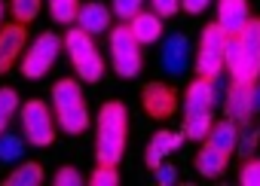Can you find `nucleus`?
I'll list each match as a JSON object with an SVG mask.
<instances>
[{"instance_id":"f257e3e1","label":"nucleus","mask_w":260,"mask_h":186,"mask_svg":"<svg viewBox=\"0 0 260 186\" xmlns=\"http://www.w3.org/2000/svg\"><path fill=\"white\" fill-rule=\"evenodd\" d=\"M226 95V86H223V77H214V80H205V77H196L190 86H187V95H184V137L187 140H196L202 143L214 125V107L223 101Z\"/></svg>"},{"instance_id":"f03ea898","label":"nucleus","mask_w":260,"mask_h":186,"mask_svg":"<svg viewBox=\"0 0 260 186\" xmlns=\"http://www.w3.org/2000/svg\"><path fill=\"white\" fill-rule=\"evenodd\" d=\"M128 110L122 101H104L95 116V159L98 165H119L125 156Z\"/></svg>"},{"instance_id":"7ed1b4c3","label":"nucleus","mask_w":260,"mask_h":186,"mask_svg":"<svg viewBox=\"0 0 260 186\" xmlns=\"http://www.w3.org/2000/svg\"><path fill=\"white\" fill-rule=\"evenodd\" d=\"M52 113L64 134H83L89 128V107L80 80H58L52 86Z\"/></svg>"},{"instance_id":"20e7f679","label":"nucleus","mask_w":260,"mask_h":186,"mask_svg":"<svg viewBox=\"0 0 260 186\" xmlns=\"http://www.w3.org/2000/svg\"><path fill=\"white\" fill-rule=\"evenodd\" d=\"M64 49H68L71 64L83 83H98L104 77V58H101L92 34H86L83 28H71L64 34Z\"/></svg>"},{"instance_id":"39448f33","label":"nucleus","mask_w":260,"mask_h":186,"mask_svg":"<svg viewBox=\"0 0 260 186\" xmlns=\"http://www.w3.org/2000/svg\"><path fill=\"white\" fill-rule=\"evenodd\" d=\"M110 64L116 70V77L122 80H135L144 67V58H141V43L138 37L132 34L128 22L116 25L113 34H110Z\"/></svg>"},{"instance_id":"423d86ee","label":"nucleus","mask_w":260,"mask_h":186,"mask_svg":"<svg viewBox=\"0 0 260 186\" xmlns=\"http://www.w3.org/2000/svg\"><path fill=\"white\" fill-rule=\"evenodd\" d=\"M64 49V40L55 31H43L25 52H22V77L25 80H43L52 64L58 61V52Z\"/></svg>"},{"instance_id":"0eeeda50","label":"nucleus","mask_w":260,"mask_h":186,"mask_svg":"<svg viewBox=\"0 0 260 186\" xmlns=\"http://www.w3.org/2000/svg\"><path fill=\"white\" fill-rule=\"evenodd\" d=\"M223 52H226V34L223 28L214 22V25H205L202 34H199V46H196V77H205V80H214L223 73Z\"/></svg>"},{"instance_id":"6e6552de","label":"nucleus","mask_w":260,"mask_h":186,"mask_svg":"<svg viewBox=\"0 0 260 186\" xmlns=\"http://www.w3.org/2000/svg\"><path fill=\"white\" fill-rule=\"evenodd\" d=\"M19 119H22V134L28 143L34 146H49L55 140V113L40 101V98H31L19 107Z\"/></svg>"},{"instance_id":"1a4fd4ad","label":"nucleus","mask_w":260,"mask_h":186,"mask_svg":"<svg viewBox=\"0 0 260 186\" xmlns=\"http://www.w3.org/2000/svg\"><path fill=\"white\" fill-rule=\"evenodd\" d=\"M141 104H144V113L156 122H166L175 116L178 110V92L166 83H144L141 89Z\"/></svg>"},{"instance_id":"9d476101","label":"nucleus","mask_w":260,"mask_h":186,"mask_svg":"<svg viewBox=\"0 0 260 186\" xmlns=\"http://www.w3.org/2000/svg\"><path fill=\"white\" fill-rule=\"evenodd\" d=\"M190 40L184 37V34H169L166 40H162V52H159V64H162V70L169 73V77H184L187 70H190Z\"/></svg>"},{"instance_id":"9b49d317","label":"nucleus","mask_w":260,"mask_h":186,"mask_svg":"<svg viewBox=\"0 0 260 186\" xmlns=\"http://www.w3.org/2000/svg\"><path fill=\"white\" fill-rule=\"evenodd\" d=\"M251 92H254V83H239V80H233V83L226 86L223 107H226V116H230L236 125H251V119H254Z\"/></svg>"},{"instance_id":"f8f14e48","label":"nucleus","mask_w":260,"mask_h":186,"mask_svg":"<svg viewBox=\"0 0 260 186\" xmlns=\"http://www.w3.org/2000/svg\"><path fill=\"white\" fill-rule=\"evenodd\" d=\"M25 43H28V28L22 22H13V25H0V77H4L25 52Z\"/></svg>"},{"instance_id":"ddd939ff","label":"nucleus","mask_w":260,"mask_h":186,"mask_svg":"<svg viewBox=\"0 0 260 186\" xmlns=\"http://www.w3.org/2000/svg\"><path fill=\"white\" fill-rule=\"evenodd\" d=\"M242 55H245V73L239 83H257L260 80V19H251L242 34Z\"/></svg>"},{"instance_id":"4468645a","label":"nucleus","mask_w":260,"mask_h":186,"mask_svg":"<svg viewBox=\"0 0 260 186\" xmlns=\"http://www.w3.org/2000/svg\"><path fill=\"white\" fill-rule=\"evenodd\" d=\"M251 22L248 0H217V25L223 28L226 37L242 34V28Z\"/></svg>"},{"instance_id":"2eb2a0df","label":"nucleus","mask_w":260,"mask_h":186,"mask_svg":"<svg viewBox=\"0 0 260 186\" xmlns=\"http://www.w3.org/2000/svg\"><path fill=\"white\" fill-rule=\"evenodd\" d=\"M110 22H113V10L107 4H101V0H89V4H83L80 13H77V28H83L92 37L104 34L110 28Z\"/></svg>"},{"instance_id":"dca6fc26","label":"nucleus","mask_w":260,"mask_h":186,"mask_svg":"<svg viewBox=\"0 0 260 186\" xmlns=\"http://www.w3.org/2000/svg\"><path fill=\"white\" fill-rule=\"evenodd\" d=\"M184 143V131L181 134H175V131H156L153 137H150V143H147V153H144V165L150 168V171H156L159 165H162V159L166 156H172L178 146Z\"/></svg>"},{"instance_id":"f3484780","label":"nucleus","mask_w":260,"mask_h":186,"mask_svg":"<svg viewBox=\"0 0 260 186\" xmlns=\"http://www.w3.org/2000/svg\"><path fill=\"white\" fill-rule=\"evenodd\" d=\"M226 162H230V153H223V150H217V146H211L208 140H202V150L196 153V171L202 174V177H220L223 171H226Z\"/></svg>"},{"instance_id":"a211bd4d","label":"nucleus","mask_w":260,"mask_h":186,"mask_svg":"<svg viewBox=\"0 0 260 186\" xmlns=\"http://www.w3.org/2000/svg\"><path fill=\"white\" fill-rule=\"evenodd\" d=\"M128 28H132V34L138 37L141 46L159 43V37H162V16H156V13H144V10H141L132 22H128Z\"/></svg>"},{"instance_id":"6ab92c4d","label":"nucleus","mask_w":260,"mask_h":186,"mask_svg":"<svg viewBox=\"0 0 260 186\" xmlns=\"http://www.w3.org/2000/svg\"><path fill=\"white\" fill-rule=\"evenodd\" d=\"M211 146H217V150H223V153H230L233 156V150L239 146V125L226 116V119H220V122H214L211 125V131H208V137H205Z\"/></svg>"},{"instance_id":"aec40b11","label":"nucleus","mask_w":260,"mask_h":186,"mask_svg":"<svg viewBox=\"0 0 260 186\" xmlns=\"http://www.w3.org/2000/svg\"><path fill=\"white\" fill-rule=\"evenodd\" d=\"M40 183H43V165L40 162H22L4 180V186H40Z\"/></svg>"},{"instance_id":"412c9836","label":"nucleus","mask_w":260,"mask_h":186,"mask_svg":"<svg viewBox=\"0 0 260 186\" xmlns=\"http://www.w3.org/2000/svg\"><path fill=\"white\" fill-rule=\"evenodd\" d=\"M223 70H226L233 80H242V73H245V55H242V40H239V34H236V37H226Z\"/></svg>"},{"instance_id":"4be33fe9","label":"nucleus","mask_w":260,"mask_h":186,"mask_svg":"<svg viewBox=\"0 0 260 186\" xmlns=\"http://www.w3.org/2000/svg\"><path fill=\"white\" fill-rule=\"evenodd\" d=\"M25 159V137L13 131H0V165H13Z\"/></svg>"},{"instance_id":"5701e85b","label":"nucleus","mask_w":260,"mask_h":186,"mask_svg":"<svg viewBox=\"0 0 260 186\" xmlns=\"http://www.w3.org/2000/svg\"><path fill=\"white\" fill-rule=\"evenodd\" d=\"M46 7H49V16L55 25H71V22H77L80 0H46Z\"/></svg>"},{"instance_id":"b1692460","label":"nucleus","mask_w":260,"mask_h":186,"mask_svg":"<svg viewBox=\"0 0 260 186\" xmlns=\"http://www.w3.org/2000/svg\"><path fill=\"white\" fill-rule=\"evenodd\" d=\"M19 92L10 86H0V131H7V125L13 122L16 110H19Z\"/></svg>"},{"instance_id":"393cba45","label":"nucleus","mask_w":260,"mask_h":186,"mask_svg":"<svg viewBox=\"0 0 260 186\" xmlns=\"http://www.w3.org/2000/svg\"><path fill=\"white\" fill-rule=\"evenodd\" d=\"M40 4H43V0H10L13 19L22 22V25H31V22L40 16Z\"/></svg>"},{"instance_id":"a878e982","label":"nucleus","mask_w":260,"mask_h":186,"mask_svg":"<svg viewBox=\"0 0 260 186\" xmlns=\"http://www.w3.org/2000/svg\"><path fill=\"white\" fill-rule=\"evenodd\" d=\"M89 183H92V186H116V183H119L116 165H98V168L89 174Z\"/></svg>"},{"instance_id":"bb28decb","label":"nucleus","mask_w":260,"mask_h":186,"mask_svg":"<svg viewBox=\"0 0 260 186\" xmlns=\"http://www.w3.org/2000/svg\"><path fill=\"white\" fill-rule=\"evenodd\" d=\"M141 4L144 0H113V16L119 22H132L141 13Z\"/></svg>"},{"instance_id":"cd10ccee","label":"nucleus","mask_w":260,"mask_h":186,"mask_svg":"<svg viewBox=\"0 0 260 186\" xmlns=\"http://www.w3.org/2000/svg\"><path fill=\"white\" fill-rule=\"evenodd\" d=\"M239 183L242 186H260V159H248L239 171Z\"/></svg>"},{"instance_id":"c85d7f7f","label":"nucleus","mask_w":260,"mask_h":186,"mask_svg":"<svg viewBox=\"0 0 260 186\" xmlns=\"http://www.w3.org/2000/svg\"><path fill=\"white\" fill-rule=\"evenodd\" d=\"M55 186H83V174H80L77 168L64 165V168H58V174H55Z\"/></svg>"},{"instance_id":"c756f323","label":"nucleus","mask_w":260,"mask_h":186,"mask_svg":"<svg viewBox=\"0 0 260 186\" xmlns=\"http://www.w3.org/2000/svg\"><path fill=\"white\" fill-rule=\"evenodd\" d=\"M150 7H153V13H156V16L172 19V16L181 10V0H150Z\"/></svg>"},{"instance_id":"7c9ffc66","label":"nucleus","mask_w":260,"mask_h":186,"mask_svg":"<svg viewBox=\"0 0 260 186\" xmlns=\"http://www.w3.org/2000/svg\"><path fill=\"white\" fill-rule=\"evenodd\" d=\"M156 183L159 186H175L178 183V168L175 165H159L156 168Z\"/></svg>"},{"instance_id":"2f4dec72","label":"nucleus","mask_w":260,"mask_h":186,"mask_svg":"<svg viewBox=\"0 0 260 186\" xmlns=\"http://www.w3.org/2000/svg\"><path fill=\"white\" fill-rule=\"evenodd\" d=\"M257 137H260V131L239 134V146H236V153H242V156H251V153H254V143H257Z\"/></svg>"},{"instance_id":"473e14b6","label":"nucleus","mask_w":260,"mask_h":186,"mask_svg":"<svg viewBox=\"0 0 260 186\" xmlns=\"http://www.w3.org/2000/svg\"><path fill=\"white\" fill-rule=\"evenodd\" d=\"M208 7H211V0H181V10L190 13V16H199V13H205Z\"/></svg>"},{"instance_id":"72a5a7b5","label":"nucleus","mask_w":260,"mask_h":186,"mask_svg":"<svg viewBox=\"0 0 260 186\" xmlns=\"http://www.w3.org/2000/svg\"><path fill=\"white\" fill-rule=\"evenodd\" d=\"M251 104H254V113H260V80L254 83V92H251Z\"/></svg>"},{"instance_id":"f704fd0d","label":"nucleus","mask_w":260,"mask_h":186,"mask_svg":"<svg viewBox=\"0 0 260 186\" xmlns=\"http://www.w3.org/2000/svg\"><path fill=\"white\" fill-rule=\"evenodd\" d=\"M0 25H4V0H0Z\"/></svg>"}]
</instances>
